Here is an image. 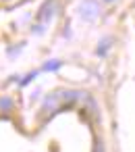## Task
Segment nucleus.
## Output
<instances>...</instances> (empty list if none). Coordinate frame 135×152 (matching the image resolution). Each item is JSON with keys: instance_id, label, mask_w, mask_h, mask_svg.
I'll list each match as a JSON object with an SVG mask.
<instances>
[{"instance_id": "nucleus-1", "label": "nucleus", "mask_w": 135, "mask_h": 152, "mask_svg": "<svg viewBox=\"0 0 135 152\" xmlns=\"http://www.w3.org/2000/svg\"><path fill=\"white\" fill-rule=\"evenodd\" d=\"M79 15L83 21H94L98 15H100V7L96 0H83L79 4Z\"/></svg>"}, {"instance_id": "nucleus-2", "label": "nucleus", "mask_w": 135, "mask_h": 152, "mask_svg": "<svg viewBox=\"0 0 135 152\" xmlns=\"http://www.w3.org/2000/svg\"><path fill=\"white\" fill-rule=\"evenodd\" d=\"M108 46H110V40H104V42H102V46H98V54H100V56H104V54H106V50H108Z\"/></svg>"}, {"instance_id": "nucleus-3", "label": "nucleus", "mask_w": 135, "mask_h": 152, "mask_svg": "<svg viewBox=\"0 0 135 152\" xmlns=\"http://www.w3.org/2000/svg\"><path fill=\"white\" fill-rule=\"evenodd\" d=\"M58 67H60V63H48L44 69H46V71H54V69H58Z\"/></svg>"}, {"instance_id": "nucleus-4", "label": "nucleus", "mask_w": 135, "mask_h": 152, "mask_svg": "<svg viewBox=\"0 0 135 152\" xmlns=\"http://www.w3.org/2000/svg\"><path fill=\"white\" fill-rule=\"evenodd\" d=\"M94 152H104V146H102V142H96V146H94Z\"/></svg>"}, {"instance_id": "nucleus-6", "label": "nucleus", "mask_w": 135, "mask_h": 152, "mask_svg": "<svg viewBox=\"0 0 135 152\" xmlns=\"http://www.w3.org/2000/svg\"><path fill=\"white\" fill-rule=\"evenodd\" d=\"M104 2H112V0H104Z\"/></svg>"}, {"instance_id": "nucleus-5", "label": "nucleus", "mask_w": 135, "mask_h": 152, "mask_svg": "<svg viewBox=\"0 0 135 152\" xmlns=\"http://www.w3.org/2000/svg\"><path fill=\"white\" fill-rule=\"evenodd\" d=\"M0 106H2V108H9V106H11V100H9V98H4V100H0Z\"/></svg>"}]
</instances>
